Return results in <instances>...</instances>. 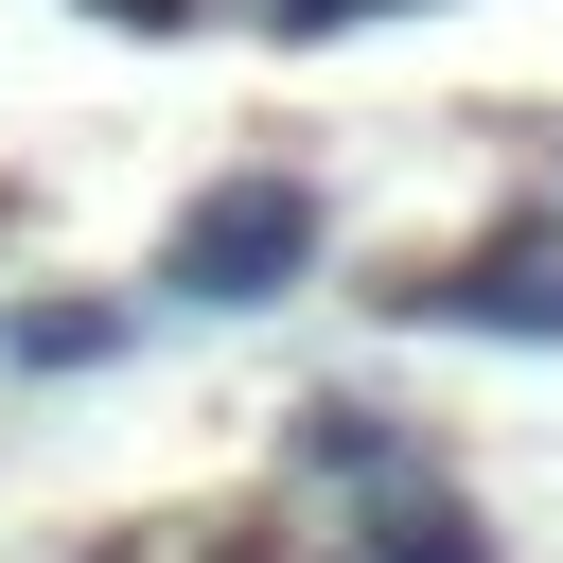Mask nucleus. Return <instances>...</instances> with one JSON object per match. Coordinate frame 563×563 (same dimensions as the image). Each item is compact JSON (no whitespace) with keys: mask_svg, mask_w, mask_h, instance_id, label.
I'll return each mask as SVG.
<instances>
[{"mask_svg":"<svg viewBox=\"0 0 563 563\" xmlns=\"http://www.w3.org/2000/svg\"><path fill=\"white\" fill-rule=\"evenodd\" d=\"M334 264V194L299 158H229L158 211V317H282Z\"/></svg>","mask_w":563,"mask_h":563,"instance_id":"1","label":"nucleus"},{"mask_svg":"<svg viewBox=\"0 0 563 563\" xmlns=\"http://www.w3.org/2000/svg\"><path fill=\"white\" fill-rule=\"evenodd\" d=\"M387 334H475V352H563V211H493L475 246L369 282Z\"/></svg>","mask_w":563,"mask_h":563,"instance_id":"2","label":"nucleus"},{"mask_svg":"<svg viewBox=\"0 0 563 563\" xmlns=\"http://www.w3.org/2000/svg\"><path fill=\"white\" fill-rule=\"evenodd\" d=\"M440 440L387 405V387H299L282 405V493H317V510H369L387 475H422Z\"/></svg>","mask_w":563,"mask_h":563,"instance_id":"3","label":"nucleus"},{"mask_svg":"<svg viewBox=\"0 0 563 563\" xmlns=\"http://www.w3.org/2000/svg\"><path fill=\"white\" fill-rule=\"evenodd\" d=\"M141 352V282H53V299H0V387H88Z\"/></svg>","mask_w":563,"mask_h":563,"instance_id":"4","label":"nucleus"},{"mask_svg":"<svg viewBox=\"0 0 563 563\" xmlns=\"http://www.w3.org/2000/svg\"><path fill=\"white\" fill-rule=\"evenodd\" d=\"M352 563H510V528L457 493V457H422V475H387L352 510Z\"/></svg>","mask_w":563,"mask_h":563,"instance_id":"5","label":"nucleus"},{"mask_svg":"<svg viewBox=\"0 0 563 563\" xmlns=\"http://www.w3.org/2000/svg\"><path fill=\"white\" fill-rule=\"evenodd\" d=\"M545 158H563V141H545Z\"/></svg>","mask_w":563,"mask_h":563,"instance_id":"6","label":"nucleus"}]
</instances>
